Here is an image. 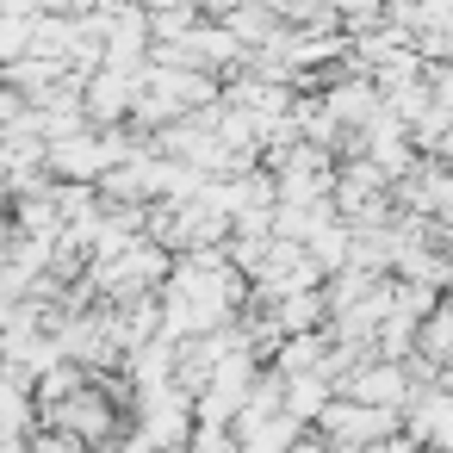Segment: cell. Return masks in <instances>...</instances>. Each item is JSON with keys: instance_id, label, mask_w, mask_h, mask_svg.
<instances>
[{"instance_id": "obj_1", "label": "cell", "mask_w": 453, "mask_h": 453, "mask_svg": "<svg viewBox=\"0 0 453 453\" xmlns=\"http://www.w3.org/2000/svg\"><path fill=\"white\" fill-rule=\"evenodd\" d=\"M348 397H354V403H372V410H379V403H397V397H403V372H397V366H366V372L348 379Z\"/></svg>"}, {"instance_id": "obj_2", "label": "cell", "mask_w": 453, "mask_h": 453, "mask_svg": "<svg viewBox=\"0 0 453 453\" xmlns=\"http://www.w3.org/2000/svg\"><path fill=\"white\" fill-rule=\"evenodd\" d=\"M416 434H428L434 447H453V397L447 391H434V397L416 403Z\"/></svg>"}]
</instances>
